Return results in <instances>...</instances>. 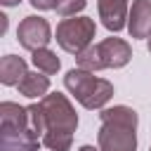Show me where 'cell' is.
Here are the masks:
<instances>
[{
	"instance_id": "cell-7",
	"label": "cell",
	"mask_w": 151,
	"mask_h": 151,
	"mask_svg": "<svg viewBox=\"0 0 151 151\" xmlns=\"http://www.w3.org/2000/svg\"><path fill=\"white\" fill-rule=\"evenodd\" d=\"M17 40L24 50L28 52H35V50H42L50 45L52 40V26L47 19L42 17H35V14H28L19 21V28H17Z\"/></svg>"
},
{
	"instance_id": "cell-15",
	"label": "cell",
	"mask_w": 151,
	"mask_h": 151,
	"mask_svg": "<svg viewBox=\"0 0 151 151\" xmlns=\"http://www.w3.org/2000/svg\"><path fill=\"white\" fill-rule=\"evenodd\" d=\"M19 2H21V0H0V5H2V7H17Z\"/></svg>"
},
{
	"instance_id": "cell-11",
	"label": "cell",
	"mask_w": 151,
	"mask_h": 151,
	"mask_svg": "<svg viewBox=\"0 0 151 151\" xmlns=\"http://www.w3.org/2000/svg\"><path fill=\"white\" fill-rule=\"evenodd\" d=\"M19 94L28 97V99H42L50 92V76L40 73V71H28L24 76V80L17 85Z\"/></svg>"
},
{
	"instance_id": "cell-5",
	"label": "cell",
	"mask_w": 151,
	"mask_h": 151,
	"mask_svg": "<svg viewBox=\"0 0 151 151\" xmlns=\"http://www.w3.org/2000/svg\"><path fill=\"white\" fill-rule=\"evenodd\" d=\"M132 59V47L127 40L123 38H104L101 42L97 45H90L85 52H80L76 57V64L78 68H85V71H104V68H123L127 66Z\"/></svg>"
},
{
	"instance_id": "cell-1",
	"label": "cell",
	"mask_w": 151,
	"mask_h": 151,
	"mask_svg": "<svg viewBox=\"0 0 151 151\" xmlns=\"http://www.w3.org/2000/svg\"><path fill=\"white\" fill-rule=\"evenodd\" d=\"M38 104L42 109V144L50 151H68L78 127V113L73 104L61 92L45 94Z\"/></svg>"
},
{
	"instance_id": "cell-12",
	"label": "cell",
	"mask_w": 151,
	"mask_h": 151,
	"mask_svg": "<svg viewBox=\"0 0 151 151\" xmlns=\"http://www.w3.org/2000/svg\"><path fill=\"white\" fill-rule=\"evenodd\" d=\"M31 54H33L31 61H33L35 71H40V73H45V76H54V73L61 68V61H59L57 52H52L50 47L35 50V52H31Z\"/></svg>"
},
{
	"instance_id": "cell-17",
	"label": "cell",
	"mask_w": 151,
	"mask_h": 151,
	"mask_svg": "<svg viewBox=\"0 0 151 151\" xmlns=\"http://www.w3.org/2000/svg\"><path fill=\"white\" fill-rule=\"evenodd\" d=\"M149 52H151V38H149Z\"/></svg>"
},
{
	"instance_id": "cell-3",
	"label": "cell",
	"mask_w": 151,
	"mask_h": 151,
	"mask_svg": "<svg viewBox=\"0 0 151 151\" xmlns=\"http://www.w3.org/2000/svg\"><path fill=\"white\" fill-rule=\"evenodd\" d=\"M42 144L35 132L28 106H19L17 101L0 104V151H38Z\"/></svg>"
},
{
	"instance_id": "cell-10",
	"label": "cell",
	"mask_w": 151,
	"mask_h": 151,
	"mask_svg": "<svg viewBox=\"0 0 151 151\" xmlns=\"http://www.w3.org/2000/svg\"><path fill=\"white\" fill-rule=\"evenodd\" d=\"M28 73V66H26V59L17 57V54H5L0 59V83L7 85V87H17L24 76Z\"/></svg>"
},
{
	"instance_id": "cell-16",
	"label": "cell",
	"mask_w": 151,
	"mask_h": 151,
	"mask_svg": "<svg viewBox=\"0 0 151 151\" xmlns=\"http://www.w3.org/2000/svg\"><path fill=\"white\" fill-rule=\"evenodd\" d=\"M78 151H99V146H97V149H94V146H92V144H83V146H80V149H78Z\"/></svg>"
},
{
	"instance_id": "cell-18",
	"label": "cell",
	"mask_w": 151,
	"mask_h": 151,
	"mask_svg": "<svg viewBox=\"0 0 151 151\" xmlns=\"http://www.w3.org/2000/svg\"><path fill=\"white\" fill-rule=\"evenodd\" d=\"M149 151H151V146H149Z\"/></svg>"
},
{
	"instance_id": "cell-8",
	"label": "cell",
	"mask_w": 151,
	"mask_h": 151,
	"mask_svg": "<svg viewBox=\"0 0 151 151\" xmlns=\"http://www.w3.org/2000/svg\"><path fill=\"white\" fill-rule=\"evenodd\" d=\"M97 12L106 31L120 33L123 28H127V17H130L127 0H97Z\"/></svg>"
},
{
	"instance_id": "cell-14",
	"label": "cell",
	"mask_w": 151,
	"mask_h": 151,
	"mask_svg": "<svg viewBox=\"0 0 151 151\" xmlns=\"http://www.w3.org/2000/svg\"><path fill=\"white\" fill-rule=\"evenodd\" d=\"M28 2H31L35 9H40V12H47V9H54L59 0H28Z\"/></svg>"
},
{
	"instance_id": "cell-4",
	"label": "cell",
	"mask_w": 151,
	"mask_h": 151,
	"mask_svg": "<svg viewBox=\"0 0 151 151\" xmlns=\"http://www.w3.org/2000/svg\"><path fill=\"white\" fill-rule=\"evenodd\" d=\"M64 85L76 97V101L87 111L106 109V104L113 97V85L106 78H97L92 71H85L78 66L64 76Z\"/></svg>"
},
{
	"instance_id": "cell-13",
	"label": "cell",
	"mask_w": 151,
	"mask_h": 151,
	"mask_svg": "<svg viewBox=\"0 0 151 151\" xmlns=\"http://www.w3.org/2000/svg\"><path fill=\"white\" fill-rule=\"evenodd\" d=\"M85 7H87V0H59L54 9H57L59 17L68 19V17H78Z\"/></svg>"
},
{
	"instance_id": "cell-9",
	"label": "cell",
	"mask_w": 151,
	"mask_h": 151,
	"mask_svg": "<svg viewBox=\"0 0 151 151\" xmlns=\"http://www.w3.org/2000/svg\"><path fill=\"white\" fill-rule=\"evenodd\" d=\"M127 33L134 40L151 38V0H132L127 17Z\"/></svg>"
},
{
	"instance_id": "cell-6",
	"label": "cell",
	"mask_w": 151,
	"mask_h": 151,
	"mask_svg": "<svg viewBox=\"0 0 151 151\" xmlns=\"http://www.w3.org/2000/svg\"><path fill=\"white\" fill-rule=\"evenodd\" d=\"M94 33H97V24L92 17H68L57 24L54 40L64 52L78 57L80 52H85L92 45Z\"/></svg>"
},
{
	"instance_id": "cell-2",
	"label": "cell",
	"mask_w": 151,
	"mask_h": 151,
	"mask_svg": "<svg viewBox=\"0 0 151 151\" xmlns=\"http://www.w3.org/2000/svg\"><path fill=\"white\" fill-rule=\"evenodd\" d=\"M99 132L97 146L99 151H137V125L139 116L134 109L118 104L106 106L99 113Z\"/></svg>"
}]
</instances>
